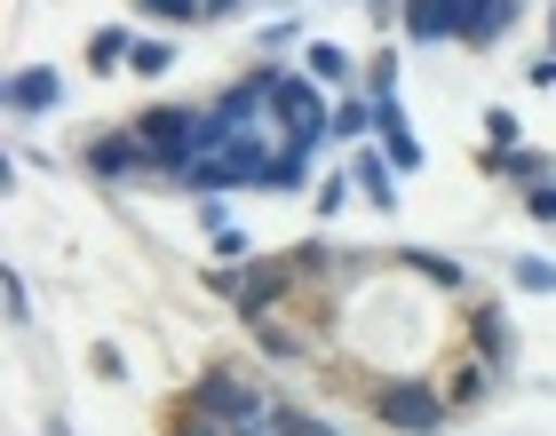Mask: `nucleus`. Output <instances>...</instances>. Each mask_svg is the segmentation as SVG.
I'll return each instance as SVG.
<instances>
[{
  "instance_id": "nucleus-20",
  "label": "nucleus",
  "mask_w": 556,
  "mask_h": 436,
  "mask_svg": "<svg viewBox=\"0 0 556 436\" xmlns=\"http://www.w3.org/2000/svg\"><path fill=\"white\" fill-rule=\"evenodd\" d=\"M88 373H96V381H128V349H119V342H96V349H88Z\"/></svg>"
},
{
  "instance_id": "nucleus-12",
  "label": "nucleus",
  "mask_w": 556,
  "mask_h": 436,
  "mask_svg": "<svg viewBox=\"0 0 556 436\" xmlns=\"http://www.w3.org/2000/svg\"><path fill=\"white\" fill-rule=\"evenodd\" d=\"M397 270L421 278V286H438V294L462 286V262H445V254H421V246H397Z\"/></svg>"
},
{
  "instance_id": "nucleus-6",
  "label": "nucleus",
  "mask_w": 556,
  "mask_h": 436,
  "mask_svg": "<svg viewBox=\"0 0 556 436\" xmlns=\"http://www.w3.org/2000/svg\"><path fill=\"white\" fill-rule=\"evenodd\" d=\"M136 167H151V151L136 143V127H112V136L88 143V175H96V183H119V175H136Z\"/></svg>"
},
{
  "instance_id": "nucleus-23",
  "label": "nucleus",
  "mask_w": 556,
  "mask_h": 436,
  "mask_svg": "<svg viewBox=\"0 0 556 436\" xmlns=\"http://www.w3.org/2000/svg\"><path fill=\"white\" fill-rule=\"evenodd\" d=\"M525 215H533V222H556V175H541V183H525Z\"/></svg>"
},
{
  "instance_id": "nucleus-31",
  "label": "nucleus",
  "mask_w": 556,
  "mask_h": 436,
  "mask_svg": "<svg viewBox=\"0 0 556 436\" xmlns=\"http://www.w3.org/2000/svg\"><path fill=\"white\" fill-rule=\"evenodd\" d=\"M48 436H72V428H64V421H48Z\"/></svg>"
},
{
  "instance_id": "nucleus-15",
  "label": "nucleus",
  "mask_w": 556,
  "mask_h": 436,
  "mask_svg": "<svg viewBox=\"0 0 556 436\" xmlns=\"http://www.w3.org/2000/svg\"><path fill=\"white\" fill-rule=\"evenodd\" d=\"M485 167H493V175H509V183H541V175H548L541 151H485Z\"/></svg>"
},
{
  "instance_id": "nucleus-8",
  "label": "nucleus",
  "mask_w": 556,
  "mask_h": 436,
  "mask_svg": "<svg viewBox=\"0 0 556 436\" xmlns=\"http://www.w3.org/2000/svg\"><path fill=\"white\" fill-rule=\"evenodd\" d=\"M56 104H64V80L48 64H33V72H16V80H9V112L16 119H40V112H56Z\"/></svg>"
},
{
  "instance_id": "nucleus-29",
  "label": "nucleus",
  "mask_w": 556,
  "mask_h": 436,
  "mask_svg": "<svg viewBox=\"0 0 556 436\" xmlns=\"http://www.w3.org/2000/svg\"><path fill=\"white\" fill-rule=\"evenodd\" d=\"M374 95H397V56H374Z\"/></svg>"
},
{
  "instance_id": "nucleus-30",
  "label": "nucleus",
  "mask_w": 556,
  "mask_h": 436,
  "mask_svg": "<svg viewBox=\"0 0 556 436\" xmlns=\"http://www.w3.org/2000/svg\"><path fill=\"white\" fill-rule=\"evenodd\" d=\"M533 88H556V56H541V64H533Z\"/></svg>"
},
{
  "instance_id": "nucleus-7",
  "label": "nucleus",
  "mask_w": 556,
  "mask_h": 436,
  "mask_svg": "<svg viewBox=\"0 0 556 436\" xmlns=\"http://www.w3.org/2000/svg\"><path fill=\"white\" fill-rule=\"evenodd\" d=\"M462 16H469V0H406L397 9L406 40H462Z\"/></svg>"
},
{
  "instance_id": "nucleus-32",
  "label": "nucleus",
  "mask_w": 556,
  "mask_h": 436,
  "mask_svg": "<svg viewBox=\"0 0 556 436\" xmlns=\"http://www.w3.org/2000/svg\"><path fill=\"white\" fill-rule=\"evenodd\" d=\"M548 24H556V9H548Z\"/></svg>"
},
{
  "instance_id": "nucleus-25",
  "label": "nucleus",
  "mask_w": 556,
  "mask_h": 436,
  "mask_svg": "<svg viewBox=\"0 0 556 436\" xmlns=\"http://www.w3.org/2000/svg\"><path fill=\"white\" fill-rule=\"evenodd\" d=\"M485 151H517V112H485Z\"/></svg>"
},
{
  "instance_id": "nucleus-17",
  "label": "nucleus",
  "mask_w": 556,
  "mask_h": 436,
  "mask_svg": "<svg viewBox=\"0 0 556 436\" xmlns=\"http://www.w3.org/2000/svg\"><path fill=\"white\" fill-rule=\"evenodd\" d=\"M270 428H278V436H334V421L302 413V405H270Z\"/></svg>"
},
{
  "instance_id": "nucleus-11",
  "label": "nucleus",
  "mask_w": 556,
  "mask_h": 436,
  "mask_svg": "<svg viewBox=\"0 0 556 436\" xmlns=\"http://www.w3.org/2000/svg\"><path fill=\"white\" fill-rule=\"evenodd\" d=\"M517 24V0H469V16H462V48H493L501 33Z\"/></svg>"
},
{
  "instance_id": "nucleus-10",
  "label": "nucleus",
  "mask_w": 556,
  "mask_h": 436,
  "mask_svg": "<svg viewBox=\"0 0 556 436\" xmlns=\"http://www.w3.org/2000/svg\"><path fill=\"white\" fill-rule=\"evenodd\" d=\"M350 183H358L382 215L397 207V159H382V151H358V159H350Z\"/></svg>"
},
{
  "instance_id": "nucleus-5",
  "label": "nucleus",
  "mask_w": 556,
  "mask_h": 436,
  "mask_svg": "<svg viewBox=\"0 0 556 436\" xmlns=\"http://www.w3.org/2000/svg\"><path fill=\"white\" fill-rule=\"evenodd\" d=\"M493 373H501L493 357H477V349H469V357H453V366H445V381H438V389H445V405H453V413H477V405L493 397Z\"/></svg>"
},
{
  "instance_id": "nucleus-2",
  "label": "nucleus",
  "mask_w": 556,
  "mask_h": 436,
  "mask_svg": "<svg viewBox=\"0 0 556 436\" xmlns=\"http://www.w3.org/2000/svg\"><path fill=\"white\" fill-rule=\"evenodd\" d=\"M128 127H136V143L151 151V167H160V175H184L199 151H207V112H191V104H151Z\"/></svg>"
},
{
  "instance_id": "nucleus-4",
  "label": "nucleus",
  "mask_w": 556,
  "mask_h": 436,
  "mask_svg": "<svg viewBox=\"0 0 556 436\" xmlns=\"http://www.w3.org/2000/svg\"><path fill=\"white\" fill-rule=\"evenodd\" d=\"M278 119L294 127V143H326L334 136V112H326V95L311 88V72H287V80H278Z\"/></svg>"
},
{
  "instance_id": "nucleus-16",
  "label": "nucleus",
  "mask_w": 556,
  "mask_h": 436,
  "mask_svg": "<svg viewBox=\"0 0 556 436\" xmlns=\"http://www.w3.org/2000/svg\"><path fill=\"white\" fill-rule=\"evenodd\" d=\"M167 436H239V428H223L215 413H199V405H167Z\"/></svg>"
},
{
  "instance_id": "nucleus-18",
  "label": "nucleus",
  "mask_w": 556,
  "mask_h": 436,
  "mask_svg": "<svg viewBox=\"0 0 556 436\" xmlns=\"http://www.w3.org/2000/svg\"><path fill=\"white\" fill-rule=\"evenodd\" d=\"M302 64H311V80H350V56L334 40H311V48H302Z\"/></svg>"
},
{
  "instance_id": "nucleus-21",
  "label": "nucleus",
  "mask_w": 556,
  "mask_h": 436,
  "mask_svg": "<svg viewBox=\"0 0 556 436\" xmlns=\"http://www.w3.org/2000/svg\"><path fill=\"white\" fill-rule=\"evenodd\" d=\"M167 64H175V48H167V40H136V56H128V72H143V80H160Z\"/></svg>"
},
{
  "instance_id": "nucleus-3",
  "label": "nucleus",
  "mask_w": 556,
  "mask_h": 436,
  "mask_svg": "<svg viewBox=\"0 0 556 436\" xmlns=\"http://www.w3.org/2000/svg\"><path fill=\"white\" fill-rule=\"evenodd\" d=\"M191 405H199V413H215L223 428H255V421H270L263 381L239 373V366H207V373L191 381Z\"/></svg>"
},
{
  "instance_id": "nucleus-9",
  "label": "nucleus",
  "mask_w": 556,
  "mask_h": 436,
  "mask_svg": "<svg viewBox=\"0 0 556 436\" xmlns=\"http://www.w3.org/2000/svg\"><path fill=\"white\" fill-rule=\"evenodd\" d=\"M374 127H382V151H390L397 167H421V143H414L406 104H397V95H374Z\"/></svg>"
},
{
  "instance_id": "nucleus-24",
  "label": "nucleus",
  "mask_w": 556,
  "mask_h": 436,
  "mask_svg": "<svg viewBox=\"0 0 556 436\" xmlns=\"http://www.w3.org/2000/svg\"><path fill=\"white\" fill-rule=\"evenodd\" d=\"M366 127H374V95H366V104L350 95V104L334 112V136H366Z\"/></svg>"
},
{
  "instance_id": "nucleus-1",
  "label": "nucleus",
  "mask_w": 556,
  "mask_h": 436,
  "mask_svg": "<svg viewBox=\"0 0 556 436\" xmlns=\"http://www.w3.org/2000/svg\"><path fill=\"white\" fill-rule=\"evenodd\" d=\"M366 413H374V428H390V436H438L453 421V405H445L438 381L390 373V381H374V389H366Z\"/></svg>"
},
{
  "instance_id": "nucleus-28",
  "label": "nucleus",
  "mask_w": 556,
  "mask_h": 436,
  "mask_svg": "<svg viewBox=\"0 0 556 436\" xmlns=\"http://www.w3.org/2000/svg\"><path fill=\"white\" fill-rule=\"evenodd\" d=\"M9 325H33V294H24V278H9Z\"/></svg>"
},
{
  "instance_id": "nucleus-26",
  "label": "nucleus",
  "mask_w": 556,
  "mask_h": 436,
  "mask_svg": "<svg viewBox=\"0 0 556 436\" xmlns=\"http://www.w3.org/2000/svg\"><path fill=\"white\" fill-rule=\"evenodd\" d=\"M215 254H223V262H255V246H247V230H215Z\"/></svg>"
},
{
  "instance_id": "nucleus-27",
  "label": "nucleus",
  "mask_w": 556,
  "mask_h": 436,
  "mask_svg": "<svg viewBox=\"0 0 556 436\" xmlns=\"http://www.w3.org/2000/svg\"><path fill=\"white\" fill-rule=\"evenodd\" d=\"M350 191H358V183H350V175H334V183L318 191V215H342V207H350Z\"/></svg>"
},
{
  "instance_id": "nucleus-14",
  "label": "nucleus",
  "mask_w": 556,
  "mask_h": 436,
  "mask_svg": "<svg viewBox=\"0 0 556 436\" xmlns=\"http://www.w3.org/2000/svg\"><path fill=\"white\" fill-rule=\"evenodd\" d=\"M136 56V40H128V24H104V33H88V64L96 72H119Z\"/></svg>"
},
{
  "instance_id": "nucleus-13",
  "label": "nucleus",
  "mask_w": 556,
  "mask_h": 436,
  "mask_svg": "<svg viewBox=\"0 0 556 436\" xmlns=\"http://www.w3.org/2000/svg\"><path fill=\"white\" fill-rule=\"evenodd\" d=\"M469 349L493 357V366H509V325H501V310H469Z\"/></svg>"
},
{
  "instance_id": "nucleus-19",
  "label": "nucleus",
  "mask_w": 556,
  "mask_h": 436,
  "mask_svg": "<svg viewBox=\"0 0 556 436\" xmlns=\"http://www.w3.org/2000/svg\"><path fill=\"white\" fill-rule=\"evenodd\" d=\"M136 9L160 24H191V16H215V0H136Z\"/></svg>"
},
{
  "instance_id": "nucleus-22",
  "label": "nucleus",
  "mask_w": 556,
  "mask_h": 436,
  "mask_svg": "<svg viewBox=\"0 0 556 436\" xmlns=\"http://www.w3.org/2000/svg\"><path fill=\"white\" fill-rule=\"evenodd\" d=\"M509 278L525 294H556V262H533V254H525V262H509Z\"/></svg>"
}]
</instances>
